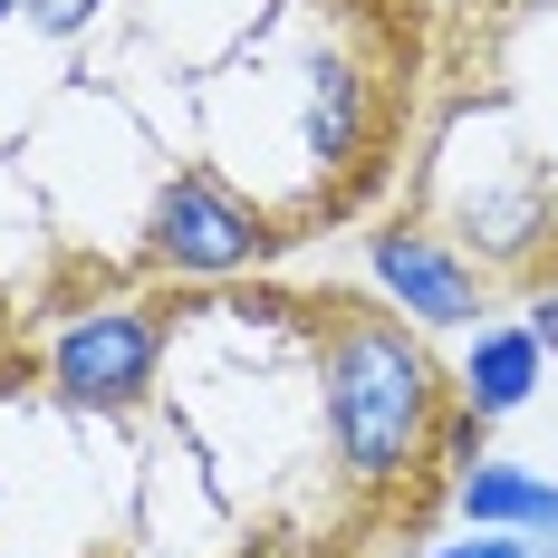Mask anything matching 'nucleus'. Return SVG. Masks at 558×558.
Masks as SVG:
<instances>
[{
  "label": "nucleus",
  "mask_w": 558,
  "mask_h": 558,
  "mask_svg": "<svg viewBox=\"0 0 558 558\" xmlns=\"http://www.w3.org/2000/svg\"><path fill=\"white\" fill-rule=\"evenodd\" d=\"M318 414H328V462L356 492H414L424 462H444L452 424V376L424 347L414 318L386 299H347L318 328Z\"/></svg>",
  "instance_id": "nucleus-1"
},
{
  "label": "nucleus",
  "mask_w": 558,
  "mask_h": 558,
  "mask_svg": "<svg viewBox=\"0 0 558 558\" xmlns=\"http://www.w3.org/2000/svg\"><path fill=\"white\" fill-rule=\"evenodd\" d=\"M279 251L270 213L231 183L222 165H173L145 203V260L173 279H241Z\"/></svg>",
  "instance_id": "nucleus-2"
},
{
  "label": "nucleus",
  "mask_w": 558,
  "mask_h": 558,
  "mask_svg": "<svg viewBox=\"0 0 558 558\" xmlns=\"http://www.w3.org/2000/svg\"><path fill=\"white\" fill-rule=\"evenodd\" d=\"M165 347L173 318L155 299H107V308H77L68 328L49 337V395L77 404V414H135L145 395L165 386Z\"/></svg>",
  "instance_id": "nucleus-3"
},
{
  "label": "nucleus",
  "mask_w": 558,
  "mask_h": 558,
  "mask_svg": "<svg viewBox=\"0 0 558 558\" xmlns=\"http://www.w3.org/2000/svg\"><path fill=\"white\" fill-rule=\"evenodd\" d=\"M434 231H452L482 270H539V260H549V183L530 165V145L492 135V145L444 183V222Z\"/></svg>",
  "instance_id": "nucleus-4"
},
{
  "label": "nucleus",
  "mask_w": 558,
  "mask_h": 558,
  "mask_svg": "<svg viewBox=\"0 0 558 558\" xmlns=\"http://www.w3.org/2000/svg\"><path fill=\"white\" fill-rule=\"evenodd\" d=\"M366 270L386 289L395 318H414V328H482V260L434 222H386L366 231Z\"/></svg>",
  "instance_id": "nucleus-5"
},
{
  "label": "nucleus",
  "mask_w": 558,
  "mask_h": 558,
  "mask_svg": "<svg viewBox=\"0 0 558 558\" xmlns=\"http://www.w3.org/2000/svg\"><path fill=\"white\" fill-rule=\"evenodd\" d=\"M299 145H308V165H318V173L366 165V145H376V97H366V68H356V58H308Z\"/></svg>",
  "instance_id": "nucleus-6"
},
{
  "label": "nucleus",
  "mask_w": 558,
  "mask_h": 558,
  "mask_svg": "<svg viewBox=\"0 0 558 558\" xmlns=\"http://www.w3.org/2000/svg\"><path fill=\"white\" fill-rule=\"evenodd\" d=\"M539 376H549V347L520 328V318H482V337L462 347L452 404H462V414H482V424H501V414H520V404L539 395Z\"/></svg>",
  "instance_id": "nucleus-7"
},
{
  "label": "nucleus",
  "mask_w": 558,
  "mask_h": 558,
  "mask_svg": "<svg viewBox=\"0 0 558 558\" xmlns=\"http://www.w3.org/2000/svg\"><path fill=\"white\" fill-rule=\"evenodd\" d=\"M452 510L472 530H520V539H558V482L520 472V462H452Z\"/></svg>",
  "instance_id": "nucleus-8"
},
{
  "label": "nucleus",
  "mask_w": 558,
  "mask_h": 558,
  "mask_svg": "<svg viewBox=\"0 0 558 558\" xmlns=\"http://www.w3.org/2000/svg\"><path fill=\"white\" fill-rule=\"evenodd\" d=\"M20 10H29V29H49V39H77V29H87L107 0H20Z\"/></svg>",
  "instance_id": "nucleus-9"
},
{
  "label": "nucleus",
  "mask_w": 558,
  "mask_h": 558,
  "mask_svg": "<svg viewBox=\"0 0 558 558\" xmlns=\"http://www.w3.org/2000/svg\"><path fill=\"white\" fill-rule=\"evenodd\" d=\"M530 539L520 530H472V539H452V549H434V558H520Z\"/></svg>",
  "instance_id": "nucleus-10"
},
{
  "label": "nucleus",
  "mask_w": 558,
  "mask_h": 558,
  "mask_svg": "<svg viewBox=\"0 0 558 558\" xmlns=\"http://www.w3.org/2000/svg\"><path fill=\"white\" fill-rule=\"evenodd\" d=\"M520 328H530V337L558 356V289H530V318H520Z\"/></svg>",
  "instance_id": "nucleus-11"
},
{
  "label": "nucleus",
  "mask_w": 558,
  "mask_h": 558,
  "mask_svg": "<svg viewBox=\"0 0 558 558\" xmlns=\"http://www.w3.org/2000/svg\"><path fill=\"white\" fill-rule=\"evenodd\" d=\"M501 20H539V10H558V0H492Z\"/></svg>",
  "instance_id": "nucleus-12"
},
{
  "label": "nucleus",
  "mask_w": 558,
  "mask_h": 558,
  "mask_svg": "<svg viewBox=\"0 0 558 558\" xmlns=\"http://www.w3.org/2000/svg\"><path fill=\"white\" fill-rule=\"evenodd\" d=\"M520 558H558V539H530V549H520Z\"/></svg>",
  "instance_id": "nucleus-13"
},
{
  "label": "nucleus",
  "mask_w": 558,
  "mask_h": 558,
  "mask_svg": "<svg viewBox=\"0 0 558 558\" xmlns=\"http://www.w3.org/2000/svg\"><path fill=\"white\" fill-rule=\"evenodd\" d=\"M549 260H558V193H549Z\"/></svg>",
  "instance_id": "nucleus-14"
},
{
  "label": "nucleus",
  "mask_w": 558,
  "mask_h": 558,
  "mask_svg": "<svg viewBox=\"0 0 558 558\" xmlns=\"http://www.w3.org/2000/svg\"><path fill=\"white\" fill-rule=\"evenodd\" d=\"M337 10H386V0H337Z\"/></svg>",
  "instance_id": "nucleus-15"
},
{
  "label": "nucleus",
  "mask_w": 558,
  "mask_h": 558,
  "mask_svg": "<svg viewBox=\"0 0 558 558\" xmlns=\"http://www.w3.org/2000/svg\"><path fill=\"white\" fill-rule=\"evenodd\" d=\"M10 10H20V0H0V20H10Z\"/></svg>",
  "instance_id": "nucleus-16"
}]
</instances>
